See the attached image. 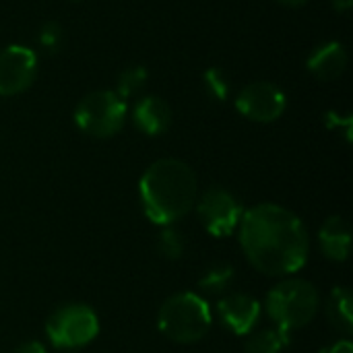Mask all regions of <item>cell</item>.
Listing matches in <instances>:
<instances>
[{"label": "cell", "instance_id": "cell-1", "mask_svg": "<svg viewBox=\"0 0 353 353\" xmlns=\"http://www.w3.org/2000/svg\"><path fill=\"white\" fill-rule=\"evenodd\" d=\"M240 246L248 263L269 277L298 273L310 254L304 221L275 203H261L242 213Z\"/></svg>", "mask_w": 353, "mask_h": 353}, {"label": "cell", "instance_id": "cell-2", "mask_svg": "<svg viewBox=\"0 0 353 353\" xmlns=\"http://www.w3.org/2000/svg\"><path fill=\"white\" fill-rule=\"evenodd\" d=\"M141 205L149 221L172 225L194 209L199 182L192 168L180 159H157L139 182Z\"/></svg>", "mask_w": 353, "mask_h": 353}, {"label": "cell", "instance_id": "cell-3", "mask_svg": "<svg viewBox=\"0 0 353 353\" xmlns=\"http://www.w3.org/2000/svg\"><path fill=\"white\" fill-rule=\"evenodd\" d=\"M213 325V312L203 296L180 292L168 298L157 314L159 331L176 343L188 345L201 341Z\"/></svg>", "mask_w": 353, "mask_h": 353}, {"label": "cell", "instance_id": "cell-4", "mask_svg": "<svg viewBox=\"0 0 353 353\" xmlns=\"http://www.w3.org/2000/svg\"><path fill=\"white\" fill-rule=\"evenodd\" d=\"M321 306L316 288L306 279H283L267 296L265 308L277 329L288 333L312 323Z\"/></svg>", "mask_w": 353, "mask_h": 353}, {"label": "cell", "instance_id": "cell-5", "mask_svg": "<svg viewBox=\"0 0 353 353\" xmlns=\"http://www.w3.org/2000/svg\"><path fill=\"white\" fill-rule=\"evenodd\" d=\"M99 333V319L87 304H64L46 321L48 341L56 350H81Z\"/></svg>", "mask_w": 353, "mask_h": 353}, {"label": "cell", "instance_id": "cell-6", "mask_svg": "<svg viewBox=\"0 0 353 353\" xmlns=\"http://www.w3.org/2000/svg\"><path fill=\"white\" fill-rule=\"evenodd\" d=\"M126 120V101L116 91H93L85 95L77 110V126L95 139L114 137Z\"/></svg>", "mask_w": 353, "mask_h": 353}, {"label": "cell", "instance_id": "cell-7", "mask_svg": "<svg viewBox=\"0 0 353 353\" xmlns=\"http://www.w3.org/2000/svg\"><path fill=\"white\" fill-rule=\"evenodd\" d=\"M194 207H196L203 228L215 238L232 236L236 232V228L240 225V219L244 213L240 203L234 199V194L228 192L225 188H217V186L205 190L196 199Z\"/></svg>", "mask_w": 353, "mask_h": 353}, {"label": "cell", "instance_id": "cell-8", "mask_svg": "<svg viewBox=\"0 0 353 353\" xmlns=\"http://www.w3.org/2000/svg\"><path fill=\"white\" fill-rule=\"evenodd\" d=\"M288 105V97L285 93L267 81H256L246 85L238 97H236V108L242 116H246L248 120L254 122H275L277 118L283 116Z\"/></svg>", "mask_w": 353, "mask_h": 353}, {"label": "cell", "instance_id": "cell-9", "mask_svg": "<svg viewBox=\"0 0 353 353\" xmlns=\"http://www.w3.org/2000/svg\"><path fill=\"white\" fill-rule=\"evenodd\" d=\"M37 54L27 48L12 43L0 52V95L10 97L23 93L35 79Z\"/></svg>", "mask_w": 353, "mask_h": 353}, {"label": "cell", "instance_id": "cell-10", "mask_svg": "<svg viewBox=\"0 0 353 353\" xmlns=\"http://www.w3.org/2000/svg\"><path fill=\"white\" fill-rule=\"evenodd\" d=\"M261 312V302L248 294H230L215 304L217 319L234 335H248L256 327Z\"/></svg>", "mask_w": 353, "mask_h": 353}, {"label": "cell", "instance_id": "cell-11", "mask_svg": "<svg viewBox=\"0 0 353 353\" xmlns=\"http://www.w3.org/2000/svg\"><path fill=\"white\" fill-rule=\"evenodd\" d=\"M132 120L139 130H143L149 137L163 134L172 124V110L163 97L147 95L143 97L132 112Z\"/></svg>", "mask_w": 353, "mask_h": 353}, {"label": "cell", "instance_id": "cell-12", "mask_svg": "<svg viewBox=\"0 0 353 353\" xmlns=\"http://www.w3.org/2000/svg\"><path fill=\"white\" fill-rule=\"evenodd\" d=\"M308 70L321 81H333L347 68V50L339 41L319 46L306 60Z\"/></svg>", "mask_w": 353, "mask_h": 353}, {"label": "cell", "instance_id": "cell-13", "mask_svg": "<svg viewBox=\"0 0 353 353\" xmlns=\"http://www.w3.org/2000/svg\"><path fill=\"white\" fill-rule=\"evenodd\" d=\"M319 244H321L323 254L329 261H335V263L347 261L350 248H352V230H350V223L343 217H339V215L329 217L323 223L321 232H319Z\"/></svg>", "mask_w": 353, "mask_h": 353}, {"label": "cell", "instance_id": "cell-14", "mask_svg": "<svg viewBox=\"0 0 353 353\" xmlns=\"http://www.w3.org/2000/svg\"><path fill=\"white\" fill-rule=\"evenodd\" d=\"M353 298L347 288H335L327 300V319L343 335L353 333Z\"/></svg>", "mask_w": 353, "mask_h": 353}, {"label": "cell", "instance_id": "cell-15", "mask_svg": "<svg viewBox=\"0 0 353 353\" xmlns=\"http://www.w3.org/2000/svg\"><path fill=\"white\" fill-rule=\"evenodd\" d=\"M290 335L275 329H267V331H261L256 335H252L248 341H246V347L244 353H281V350L288 345V339Z\"/></svg>", "mask_w": 353, "mask_h": 353}, {"label": "cell", "instance_id": "cell-16", "mask_svg": "<svg viewBox=\"0 0 353 353\" xmlns=\"http://www.w3.org/2000/svg\"><path fill=\"white\" fill-rule=\"evenodd\" d=\"M234 281V269L230 265H215L203 273L199 288L207 294H223Z\"/></svg>", "mask_w": 353, "mask_h": 353}, {"label": "cell", "instance_id": "cell-17", "mask_svg": "<svg viewBox=\"0 0 353 353\" xmlns=\"http://www.w3.org/2000/svg\"><path fill=\"white\" fill-rule=\"evenodd\" d=\"M147 68L137 64V66H130L126 70L120 72L118 77V85H116V93L126 101L128 97H132L134 93H139L145 85H147Z\"/></svg>", "mask_w": 353, "mask_h": 353}, {"label": "cell", "instance_id": "cell-18", "mask_svg": "<svg viewBox=\"0 0 353 353\" xmlns=\"http://www.w3.org/2000/svg\"><path fill=\"white\" fill-rule=\"evenodd\" d=\"M184 248H186V242H184V236L172 228V225H165L163 232L159 234V240H157V250L161 256L170 259V261H178L182 254H184Z\"/></svg>", "mask_w": 353, "mask_h": 353}, {"label": "cell", "instance_id": "cell-19", "mask_svg": "<svg viewBox=\"0 0 353 353\" xmlns=\"http://www.w3.org/2000/svg\"><path fill=\"white\" fill-rule=\"evenodd\" d=\"M203 81H205V87L209 91V95L217 101H225L230 97V79L225 74V70H221L219 66H211L205 70L203 74Z\"/></svg>", "mask_w": 353, "mask_h": 353}, {"label": "cell", "instance_id": "cell-20", "mask_svg": "<svg viewBox=\"0 0 353 353\" xmlns=\"http://www.w3.org/2000/svg\"><path fill=\"white\" fill-rule=\"evenodd\" d=\"M37 41H39V46L46 52L56 54L62 48V41H64V31H62L60 23H56V21L43 23L41 29H39V33H37Z\"/></svg>", "mask_w": 353, "mask_h": 353}, {"label": "cell", "instance_id": "cell-21", "mask_svg": "<svg viewBox=\"0 0 353 353\" xmlns=\"http://www.w3.org/2000/svg\"><path fill=\"white\" fill-rule=\"evenodd\" d=\"M14 353H48L46 352V345L43 343H39V341H25V343H21Z\"/></svg>", "mask_w": 353, "mask_h": 353}, {"label": "cell", "instance_id": "cell-22", "mask_svg": "<svg viewBox=\"0 0 353 353\" xmlns=\"http://www.w3.org/2000/svg\"><path fill=\"white\" fill-rule=\"evenodd\" d=\"M321 353H353V345H352V341H347V339H341V341L333 343L331 347L323 350Z\"/></svg>", "mask_w": 353, "mask_h": 353}, {"label": "cell", "instance_id": "cell-23", "mask_svg": "<svg viewBox=\"0 0 353 353\" xmlns=\"http://www.w3.org/2000/svg\"><path fill=\"white\" fill-rule=\"evenodd\" d=\"M352 2L353 0H335V2H333V6H335L337 10H350Z\"/></svg>", "mask_w": 353, "mask_h": 353}, {"label": "cell", "instance_id": "cell-24", "mask_svg": "<svg viewBox=\"0 0 353 353\" xmlns=\"http://www.w3.org/2000/svg\"><path fill=\"white\" fill-rule=\"evenodd\" d=\"M277 2H281V4H288V6H300V4H304L306 0H277Z\"/></svg>", "mask_w": 353, "mask_h": 353}, {"label": "cell", "instance_id": "cell-25", "mask_svg": "<svg viewBox=\"0 0 353 353\" xmlns=\"http://www.w3.org/2000/svg\"><path fill=\"white\" fill-rule=\"evenodd\" d=\"M74 2H79V0H74Z\"/></svg>", "mask_w": 353, "mask_h": 353}]
</instances>
